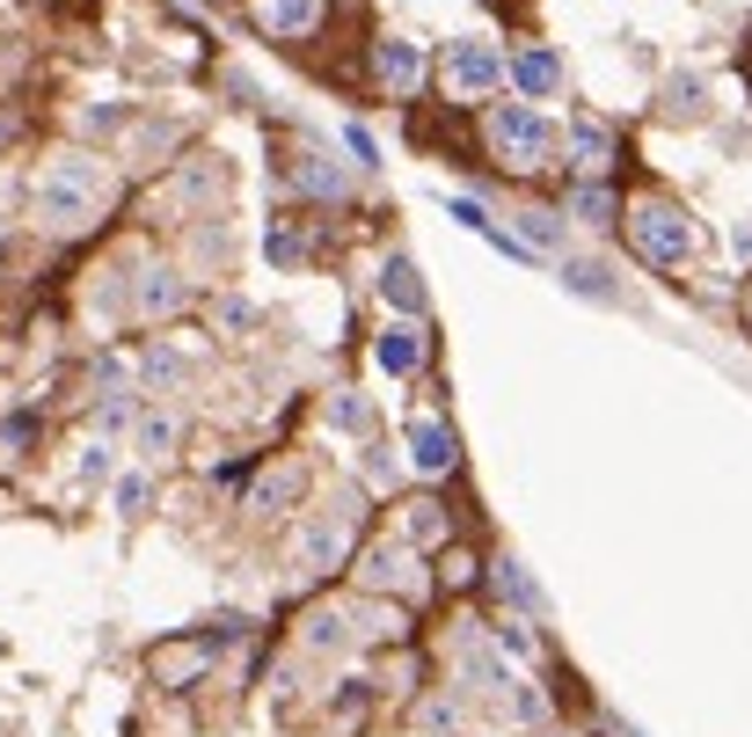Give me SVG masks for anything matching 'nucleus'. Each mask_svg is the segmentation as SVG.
I'll return each mask as SVG.
<instances>
[{
    "mask_svg": "<svg viewBox=\"0 0 752 737\" xmlns=\"http://www.w3.org/2000/svg\"><path fill=\"white\" fill-rule=\"evenodd\" d=\"M446 212H454V219H460L468 234H482V242H490V227H497V219H490V205H482V197L454 191V197H446Z\"/></svg>",
    "mask_w": 752,
    "mask_h": 737,
    "instance_id": "obj_27",
    "label": "nucleus"
},
{
    "mask_svg": "<svg viewBox=\"0 0 752 737\" xmlns=\"http://www.w3.org/2000/svg\"><path fill=\"white\" fill-rule=\"evenodd\" d=\"M373 81H380L387 95H417L424 89V52L409 37H380V44H373Z\"/></svg>",
    "mask_w": 752,
    "mask_h": 737,
    "instance_id": "obj_10",
    "label": "nucleus"
},
{
    "mask_svg": "<svg viewBox=\"0 0 752 737\" xmlns=\"http://www.w3.org/2000/svg\"><path fill=\"white\" fill-rule=\"evenodd\" d=\"M403 541H409V547H446V541H454V511L438 504V497L403 504Z\"/></svg>",
    "mask_w": 752,
    "mask_h": 737,
    "instance_id": "obj_14",
    "label": "nucleus"
},
{
    "mask_svg": "<svg viewBox=\"0 0 752 737\" xmlns=\"http://www.w3.org/2000/svg\"><path fill=\"white\" fill-rule=\"evenodd\" d=\"M212 321H220V329H248V321H256V307H248L242 293H227L220 307H212Z\"/></svg>",
    "mask_w": 752,
    "mask_h": 737,
    "instance_id": "obj_29",
    "label": "nucleus"
},
{
    "mask_svg": "<svg viewBox=\"0 0 752 737\" xmlns=\"http://www.w3.org/2000/svg\"><path fill=\"white\" fill-rule=\"evenodd\" d=\"M293 183H299L307 197H344V191H350V176L336 168L329 154H299V161H293Z\"/></svg>",
    "mask_w": 752,
    "mask_h": 737,
    "instance_id": "obj_19",
    "label": "nucleus"
},
{
    "mask_svg": "<svg viewBox=\"0 0 752 737\" xmlns=\"http://www.w3.org/2000/svg\"><path fill=\"white\" fill-rule=\"evenodd\" d=\"M482 146H490V161L505 176H541L548 154H556V132H548V117L533 103H497L482 117Z\"/></svg>",
    "mask_w": 752,
    "mask_h": 737,
    "instance_id": "obj_2",
    "label": "nucleus"
},
{
    "mask_svg": "<svg viewBox=\"0 0 752 737\" xmlns=\"http://www.w3.org/2000/svg\"><path fill=\"white\" fill-rule=\"evenodd\" d=\"M350 519L358 511H315V519H299L293 533V562H299V577H336L350 562Z\"/></svg>",
    "mask_w": 752,
    "mask_h": 737,
    "instance_id": "obj_4",
    "label": "nucleus"
},
{
    "mask_svg": "<svg viewBox=\"0 0 752 737\" xmlns=\"http://www.w3.org/2000/svg\"><path fill=\"white\" fill-rule=\"evenodd\" d=\"M424 351H431V336H424L417 315H395L380 329V344H373V358H380V372H395V380H409V372L424 366Z\"/></svg>",
    "mask_w": 752,
    "mask_h": 737,
    "instance_id": "obj_9",
    "label": "nucleus"
},
{
    "mask_svg": "<svg viewBox=\"0 0 752 737\" xmlns=\"http://www.w3.org/2000/svg\"><path fill=\"white\" fill-rule=\"evenodd\" d=\"M613 161H621V132L607 117H570V168L578 176H607Z\"/></svg>",
    "mask_w": 752,
    "mask_h": 737,
    "instance_id": "obj_8",
    "label": "nucleus"
},
{
    "mask_svg": "<svg viewBox=\"0 0 752 737\" xmlns=\"http://www.w3.org/2000/svg\"><path fill=\"white\" fill-rule=\"evenodd\" d=\"M505 73H511V59L497 52L490 37H460L446 52V95H490Z\"/></svg>",
    "mask_w": 752,
    "mask_h": 737,
    "instance_id": "obj_6",
    "label": "nucleus"
},
{
    "mask_svg": "<svg viewBox=\"0 0 752 737\" xmlns=\"http://www.w3.org/2000/svg\"><path fill=\"white\" fill-rule=\"evenodd\" d=\"M110 468H118V453H110V446H88V460H81L88 482H95V474H110Z\"/></svg>",
    "mask_w": 752,
    "mask_h": 737,
    "instance_id": "obj_34",
    "label": "nucleus"
},
{
    "mask_svg": "<svg viewBox=\"0 0 752 737\" xmlns=\"http://www.w3.org/2000/svg\"><path fill=\"white\" fill-rule=\"evenodd\" d=\"M446 584H460V592L475 584V555H468V547H454V555H446Z\"/></svg>",
    "mask_w": 752,
    "mask_h": 737,
    "instance_id": "obj_33",
    "label": "nucleus"
},
{
    "mask_svg": "<svg viewBox=\"0 0 752 737\" xmlns=\"http://www.w3.org/2000/svg\"><path fill=\"white\" fill-rule=\"evenodd\" d=\"M299 643L307 649H350L358 643V621H350V606H315V614L299 621Z\"/></svg>",
    "mask_w": 752,
    "mask_h": 737,
    "instance_id": "obj_17",
    "label": "nucleus"
},
{
    "mask_svg": "<svg viewBox=\"0 0 752 737\" xmlns=\"http://www.w3.org/2000/svg\"><path fill=\"white\" fill-rule=\"evenodd\" d=\"M248 16H256V30H271V37H299V30H315L322 0H248Z\"/></svg>",
    "mask_w": 752,
    "mask_h": 737,
    "instance_id": "obj_15",
    "label": "nucleus"
},
{
    "mask_svg": "<svg viewBox=\"0 0 752 737\" xmlns=\"http://www.w3.org/2000/svg\"><path fill=\"white\" fill-rule=\"evenodd\" d=\"M562 285H570V293H585V299H613L607 264H592V256H562Z\"/></svg>",
    "mask_w": 752,
    "mask_h": 737,
    "instance_id": "obj_22",
    "label": "nucleus"
},
{
    "mask_svg": "<svg viewBox=\"0 0 752 737\" xmlns=\"http://www.w3.org/2000/svg\"><path fill=\"white\" fill-rule=\"evenodd\" d=\"M380 299L395 307V315H417L424 321V278H417L409 256H387V264H380Z\"/></svg>",
    "mask_w": 752,
    "mask_h": 737,
    "instance_id": "obj_16",
    "label": "nucleus"
},
{
    "mask_svg": "<svg viewBox=\"0 0 752 737\" xmlns=\"http://www.w3.org/2000/svg\"><path fill=\"white\" fill-rule=\"evenodd\" d=\"M745 315H752V293H745Z\"/></svg>",
    "mask_w": 752,
    "mask_h": 737,
    "instance_id": "obj_35",
    "label": "nucleus"
},
{
    "mask_svg": "<svg viewBox=\"0 0 752 737\" xmlns=\"http://www.w3.org/2000/svg\"><path fill=\"white\" fill-rule=\"evenodd\" d=\"M329 423L358 439V431H373V402H366V395H336V402H329Z\"/></svg>",
    "mask_w": 752,
    "mask_h": 737,
    "instance_id": "obj_26",
    "label": "nucleus"
},
{
    "mask_svg": "<svg viewBox=\"0 0 752 737\" xmlns=\"http://www.w3.org/2000/svg\"><path fill=\"white\" fill-rule=\"evenodd\" d=\"M454 679L460 686H475V702H505L511 694V679H519V672L505 665V649H497V635H482V628H460L454 635Z\"/></svg>",
    "mask_w": 752,
    "mask_h": 737,
    "instance_id": "obj_5",
    "label": "nucleus"
},
{
    "mask_svg": "<svg viewBox=\"0 0 752 737\" xmlns=\"http://www.w3.org/2000/svg\"><path fill=\"white\" fill-rule=\"evenodd\" d=\"M490 570H497V592H505L519 614H541V592H533V577H526L519 562H490Z\"/></svg>",
    "mask_w": 752,
    "mask_h": 737,
    "instance_id": "obj_24",
    "label": "nucleus"
},
{
    "mask_svg": "<svg viewBox=\"0 0 752 737\" xmlns=\"http://www.w3.org/2000/svg\"><path fill=\"white\" fill-rule=\"evenodd\" d=\"M299 490H307V468H278L248 490V511H285V504H299Z\"/></svg>",
    "mask_w": 752,
    "mask_h": 737,
    "instance_id": "obj_20",
    "label": "nucleus"
},
{
    "mask_svg": "<svg viewBox=\"0 0 752 737\" xmlns=\"http://www.w3.org/2000/svg\"><path fill=\"white\" fill-rule=\"evenodd\" d=\"M505 81L526 95V103H548V95L562 89V59L548 52V44H533V52H519V59H511V73H505Z\"/></svg>",
    "mask_w": 752,
    "mask_h": 737,
    "instance_id": "obj_13",
    "label": "nucleus"
},
{
    "mask_svg": "<svg viewBox=\"0 0 752 737\" xmlns=\"http://www.w3.org/2000/svg\"><path fill=\"white\" fill-rule=\"evenodd\" d=\"M110 205V161L95 154H59L44 176H37V219L52 234H88Z\"/></svg>",
    "mask_w": 752,
    "mask_h": 737,
    "instance_id": "obj_1",
    "label": "nucleus"
},
{
    "mask_svg": "<svg viewBox=\"0 0 752 737\" xmlns=\"http://www.w3.org/2000/svg\"><path fill=\"white\" fill-rule=\"evenodd\" d=\"M132 307H140V321H169V315L191 307V285H183V270L154 264V270H140V285H132Z\"/></svg>",
    "mask_w": 752,
    "mask_h": 737,
    "instance_id": "obj_11",
    "label": "nucleus"
},
{
    "mask_svg": "<svg viewBox=\"0 0 752 737\" xmlns=\"http://www.w3.org/2000/svg\"><path fill=\"white\" fill-rule=\"evenodd\" d=\"M497 649L526 657V649H533V628H526V621H497Z\"/></svg>",
    "mask_w": 752,
    "mask_h": 737,
    "instance_id": "obj_31",
    "label": "nucleus"
},
{
    "mask_svg": "<svg viewBox=\"0 0 752 737\" xmlns=\"http://www.w3.org/2000/svg\"><path fill=\"white\" fill-rule=\"evenodd\" d=\"M417 716H424V730H431V737H460V723H468V702H460V694H431Z\"/></svg>",
    "mask_w": 752,
    "mask_h": 737,
    "instance_id": "obj_23",
    "label": "nucleus"
},
{
    "mask_svg": "<svg viewBox=\"0 0 752 737\" xmlns=\"http://www.w3.org/2000/svg\"><path fill=\"white\" fill-rule=\"evenodd\" d=\"M497 708H505L511 723H526V730H541V723H548V694H541V686H526V679H511V694Z\"/></svg>",
    "mask_w": 752,
    "mask_h": 737,
    "instance_id": "obj_21",
    "label": "nucleus"
},
{
    "mask_svg": "<svg viewBox=\"0 0 752 737\" xmlns=\"http://www.w3.org/2000/svg\"><path fill=\"white\" fill-rule=\"evenodd\" d=\"M519 234L533 248H562V212H548V205H526L519 212Z\"/></svg>",
    "mask_w": 752,
    "mask_h": 737,
    "instance_id": "obj_25",
    "label": "nucleus"
},
{
    "mask_svg": "<svg viewBox=\"0 0 752 737\" xmlns=\"http://www.w3.org/2000/svg\"><path fill=\"white\" fill-rule=\"evenodd\" d=\"M344 146L358 154V168H380V146H373V132H366V124H344Z\"/></svg>",
    "mask_w": 752,
    "mask_h": 737,
    "instance_id": "obj_30",
    "label": "nucleus"
},
{
    "mask_svg": "<svg viewBox=\"0 0 752 737\" xmlns=\"http://www.w3.org/2000/svg\"><path fill=\"white\" fill-rule=\"evenodd\" d=\"M570 219H585V227H613L621 219V197H613L607 176H585L578 191H570Z\"/></svg>",
    "mask_w": 752,
    "mask_h": 737,
    "instance_id": "obj_18",
    "label": "nucleus"
},
{
    "mask_svg": "<svg viewBox=\"0 0 752 737\" xmlns=\"http://www.w3.org/2000/svg\"><path fill=\"white\" fill-rule=\"evenodd\" d=\"M358 584H366V592H380V598H409V592L424 584L417 547H409V541H373L366 555H358Z\"/></svg>",
    "mask_w": 752,
    "mask_h": 737,
    "instance_id": "obj_7",
    "label": "nucleus"
},
{
    "mask_svg": "<svg viewBox=\"0 0 752 737\" xmlns=\"http://www.w3.org/2000/svg\"><path fill=\"white\" fill-rule=\"evenodd\" d=\"M146 497H154V490H146V474H124V482H118V504L124 511H146Z\"/></svg>",
    "mask_w": 752,
    "mask_h": 737,
    "instance_id": "obj_32",
    "label": "nucleus"
},
{
    "mask_svg": "<svg viewBox=\"0 0 752 737\" xmlns=\"http://www.w3.org/2000/svg\"><path fill=\"white\" fill-rule=\"evenodd\" d=\"M621 219H629V248L643 256V264L672 270V264L694 256V219H687L680 205H665V197H643V205H629Z\"/></svg>",
    "mask_w": 752,
    "mask_h": 737,
    "instance_id": "obj_3",
    "label": "nucleus"
},
{
    "mask_svg": "<svg viewBox=\"0 0 752 737\" xmlns=\"http://www.w3.org/2000/svg\"><path fill=\"white\" fill-rule=\"evenodd\" d=\"M169 446H175V423H169V417H146V423H140V453H146V460H161Z\"/></svg>",
    "mask_w": 752,
    "mask_h": 737,
    "instance_id": "obj_28",
    "label": "nucleus"
},
{
    "mask_svg": "<svg viewBox=\"0 0 752 737\" xmlns=\"http://www.w3.org/2000/svg\"><path fill=\"white\" fill-rule=\"evenodd\" d=\"M409 460H417L424 474H454L460 468V439L438 417H417V423H409Z\"/></svg>",
    "mask_w": 752,
    "mask_h": 737,
    "instance_id": "obj_12",
    "label": "nucleus"
}]
</instances>
